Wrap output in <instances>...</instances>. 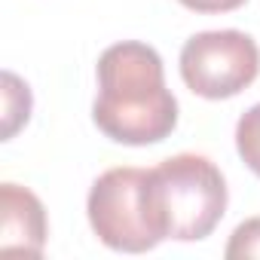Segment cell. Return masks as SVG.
Here are the masks:
<instances>
[{
    "mask_svg": "<svg viewBox=\"0 0 260 260\" xmlns=\"http://www.w3.org/2000/svg\"><path fill=\"white\" fill-rule=\"evenodd\" d=\"M92 233L110 251L144 254L162 242L150 220L147 202V169H110L104 172L86 199Z\"/></svg>",
    "mask_w": 260,
    "mask_h": 260,
    "instance_id": "3957f363",
    "label": "cell"
},
{
    "mask_svg": "<svg viewBox=\"0 0 260 260\" xmlns=\"http://www.w3.org/2000/svg\"><path fill=\"white\" fill-rule=\"evenodd\" d=\"M236 150L242 162L260 178V104L248 107L236 122Z\"/></svg>",
    "mask_w": 260,
    "mask_h": 260,
    "instance_id": "52a82bcc",
    "label": "cell"
},
{
    "mask_svg": "<svg viewBox=\"0 0 260 260\" xmlns=\"http://www.w3.org/2000/svg\"><path fill=\"white\" fill-rule=\"evenodd\" d=\"M150 220L162 239L199 242L220 223L230 193L220 169L199 153H178L147 169Z\"/></svg>",
    "mask_w": 260,
    "mask_h": 260,
    "instance_id": "7a4b0ae2",
    "label": "cell"
},
{
    "mask_svg": "<svg viewBox=\"0 0 260 260\" xmlns=\"http://www.w3.org/2000/svg\"><path fill=\"white\" fill-rule=\"evenodd\" d=\"M0 248L4 251H25L31 257L43 254L46 245V208L43 202L13 181L0 187Z\"/></svg>",
    "mask_w": 260,
    "mask_h": 260,
    "instance_id": "5b68a950",
    "label": "cell"
},
{
    "mask_svg": "<svg viewBox=\"0 0 260 260\" xmlns=\"http://www.w3.org/2000/svg\"><path fill=\"white\" fill-rule=\"evenodd\" d=\"M223 254H226V260L260 257V217H248V220H242V223L233 230V236H230Z\"/></svg>",
    "mask_w": 260,
    "mask_h": 260,
    "instance_id": "ba28073f",
    "label": "cell"
},
{
    "mask_svg": "<svg viewBox=\"0 0 260 260\" xmlns=\"http://www.w3.org/2000/svg\"><path fill=\"white\" fill-rule=\"evenodd\" d=\"M31 89L13 71H4V141H10L31 116Z\"/></svg>",
    "mask_w": 260,
    "mask_h": 260,
    "instance_id": "8992f818",
    "label": "cell"
},
{
    "mask_svg": "<svg viewBox=\"0 0 260 260\" xmlns=\"http://www.w3.org/2000/svg\"><path fill=\"white\" fill-rule=\"evenodd\" d=\"M181 7L193 10V13H205V16H214V13H233L239 10L245 0H178Z\"/></svg>",
    "mask_w": 260,
    "mask_h": 260,
    "instance_id": "9c48e42d",
    "label": "cell"
},
{
    "mask_svg": "<svg viewBox=\"0 0 260 260\" xmlns=\"http://www.w3.org/2000/svg\"><path fill=\"white\" fill-rule=\"evenodd\" d=\"M98 95L92 119L116 144L147 147L166 141L178 125V98L166 86L162 58L153 46L122 40L98 58Z\"/></svg>",
    "mask_w": 260,
    "mask_h": 260,
    "instance_id": "6da1fadb",
    "label": "cell"
},
{
    "mask_svg": "<svg viewBox=\"0 0 260 260\" xmlns=\"http://www.w3.org/2000/svg\"><path fill=\"white\" fill-rule=\"evenodd\" d=\"M178 64L190 92L208 101H223L257 80L260 49L245 31L236 28L202 31L184 43Z\"/></svg>",
    "mask_w": 260,
    "mask_h": 260,
    "instance_id": "277c9868",
    "label": "cell"
}]
</instances>
